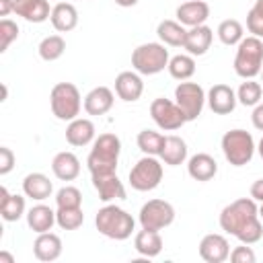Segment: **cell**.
<instances>
[{"label": "cell", "instance_id": "cell-44", "mask_svg": "<svg viewBox=\"0 0 263 263\" xmlns=\"http://www.w3.org/2000/svg\"><path fill=\"white\" fill-rule=\"evenodd\" d=\"M14 10V0H0V16H8Z\"/></svg>", "mask_w": 263, "mask_h": 263}, {"label": "cell", "instance_id": "cell-36", "mask_svg": "<svg viewBox=\"0 0 263 263\" xmlns=\"http://www.w3.org/2000/svg\"><path fill=\"white\" fill-rule=\"evenodd\" d=\"M261 92H263L261 84L255 82L253 78H247V80L238 86L236 99H238V103L245 105V107H255V105H259V101H261Z\"/></svg>", "mask_w": 263, "mask_h": 263}, {"label": "cell", "instance_id": "cell-5", "mask_svg": "<svg viewBox=\"0 0 263 263\" xmlns=\"http://www.w3.org/2000/svg\"><path fill=\"white\" fill-rule=\"evenodd\" d=\"M49 107L51 113L60 121H72L78 117L82 107V97L76 84L72 82H58L49 92Z\"/></svg>", "mask_w": 263, "mask_h": 263}, {"label": "cell", "instance_id": "cell-8", "mask_svg": "<svg viewBox=\"0 0 263 263\" xmlns=\"http://www.w3.org/2000/svg\"><path fill=\"white\" fill-rule=\"evenodd\" d=\"M162 181V164L156 156L144 154L129 171V185L136 191H152Z\"/></svg>", "mask_w": 263, "mask_h": 263}, {"label": "cell", "instance_id": "cell-46", "mask_svg": "<svg viewBox=\"0 0 263 263\" xmlns=\"http://www.w3.org/2000/svg\"><path fill=\"white\" fill-rule=\"evenodd\" d=\"M115 4H119V6H123V8H129V6H136L138 0H115Z\"/></svg>", "mask_w": 263, "mask_h": 263}, {"label": "cell", "instance_id": "cell-43", "mask_svg": "<svg viewBox=\"0 0 263 263\" xmlns=\"http://www.w3.org/2000/svg\"><path fill=\"white\" fill-rule=\"evenodd\" d=\"M251 197L255 201H263V179L253 181V185H251Z\"/></svg>", "mask_w": 263, "mask_h": 263}, {"label": "cell", "instance_id": "cell-39", "mask_svg": "<svg viewBox=\"0 0 263 263\" xmlns=\"http://www.w3.org/2000/svg\"><path fill=\"white\" fill-rule=\"evenodd\" d=\"M18 37V25L10 18H2L0 21V51L4 53L12 41H16Z\"/></svg>", "mask_w": 263, "mask_h": 263}, {"label": "cell", "instance_id": "cell-30", "mask_svg": "<svg viewBox=\"0 0 263 263\" xmlns=\"http://www.w3.org/2000/svg\"><path fill=\"white\" fill-rule=\"evenodd\" d=\"M134 249L142 257H156L162 251V238L158 230H146L142 228L134 238Z\"/></svg>", "mask_w": 263, "mask_h": 263}, {"label": "cell", "instance_id": "cell-42", "mask_svg": "<svg viewBox=\"0 0 263 263\" xmlns=\"http://www.w3.org/2000/svg\"><path fill=\"white\" fill-rule=\"evenodd\" d=\"M251 121H253V127H255V129L263 132V103L255 105V109H253V113H251Z\"/></svg>", "mask_w": 263, "mask_h": 263}, {"label": "cell", "instance_id": "cell-17", "mask_svg": "<svg viewBox=\"0 0 263 263\" xmlns=\"http://www.w3.org/2000/svg\"><path fill=\"white\" fill-rule=\"evenodd\" d=\"M187 173H189V177H191L193 181L205 183V181H212V179L216 177V173H218V162L214 160V156H210V154H205V152H197V154H193V156L189 158V162H187Z\"/></svg>", "mask_w": 263, "mask_h": 263}, {"label": "cell", "instance_id": "cell-6", "mask_svg": "<svg viewBox=\"0 0 263 263\" xmlns=\"http://www.w3.org/2000/svg\"><path fill=\"white\" fill-rule=\"evenodd\" d=\"M222 152L224 158L232 164V166H245L253 160V154L257 150L253 136L247 129H230L222 136Z\"/></svg>", "mask_w": 263, "mask_h": 263}, {"label": "cell", "instance_id": "cell-18", "mask_svg": "<svg viewBox=\"0 0 263 263\" xmlns=\"http://www.w3.org/2000/svg\"><path fill=\"white\" fill-rule=\"evenodd\" d=\"M113 103H115V97L109 86H95L84 97V111L88 115H105L111 111Z\"/></svg>", "mask_w": 263, "mask_h": 263}, {"label": "cell", "instance_id": "cell-12", "mask_svg": "<svg viewBox=\"0 0 263 263\" xmlns=\"http://www.w3.org/2000/svg\"><path fill=\"white\" fill-rule=\"evenodd\" d=\"M199 257L205 263H224L230 257V242L222 234H205L199 242Z\"/></svg>", "mask_w": 263, "mask_h": 263}, {"label": "cell", "instance_id": "cell-34", "mask_svg": "<svg viewBox=\"0 0 263 263\" xmlns=\"http://www.w3.org/2000/svg\"><path fill=\"white\" fill-rule=\"evenodd\" d=\"M218 39L224 43V45H238L245 37V29L240 25V21L236 18H226L218 25Z\"/></svg>", "mask_w": 263, "mask_h": 263}, {"label": "cell", "instance_id": "cell-32", "mask_svg": "<svg viewBox=\"0 0 263 263\" xmlns=\"http://www.w3.org/2000/svg\"><path fill=\"white\" fill-rule=\"evenodd\" d=\"M37 51H39V58H41V60H45V62H55V60H60V58L64 55V51H66V41H64L62 35H47V37L41 39Z\"/></svg>", "mask_w": 263, "mask_h": 263}, {"label": "cell", "instance_id": "cell-11", "mask_svg": "<svg viewBox=\"0 0 263 263\" xmlns=\"http://www.w3.org/2000/svg\"><path fill=\"white\" fill-rule=\"evenodd\" d=\"M150 117L164 132H175L183 123H187V119H185L183 111L179 109V105L175 101H171V99H164V97H158V99H154L150 103Z\"/></svg>", "mask_w": 263, "mask_h": 263}, {"label": "cell", "instance_id": "cell-47", "mask_svg": "<svg viewBox=\"0 0 263 263\" xmlns=\"http://www.w3.org/2000/svg\"><path fill=\"white\" fill-rule=\"evenodd\" d=\"M257 150H259V156H261V160H263V138L259 140V144H257Z\"/></svg>", "mask_w": 263, "mask_h": 263}, {"label": "cell", "instance_id": "cell-40", "mask_svg": "<svg viewBox=\"0 0 263 263\" xmlns=\"http://www.w3.org/2000/svg\"><path fill=\"white\" fill-rule=\"evenodd\" d=\"M255 259H257L255 251L245 242H242V247H234L230 251V261L232 263H255Z\"/></svg>", "mask_w": 263, "mask_h": 263}, {"label": "cell", "instance_id": "cell-31", "mask_svg": "<svg viewBox=\"0 0 263 263\" xmlns=\"http://www.w3.org/2000/svg\"><path fill=\"white\" fill-rule=\"evenodd\" d=\"M168 74L175 78V80H189L193 74H195V60L193 55L189 53H179V55H173L168 60Z\"/></svg>", "mask_w": 263, "mask_h": 263}, {"label": "cell", "instance_id": "cell-4", "mask_svg": "<svg viewBox=\"0 0 263 263\" xmlns=\"http://www.w3.org/2000/svg\"><path fill=\"white\" fill-rule=\"evenodd\" d=\"M263 70V41L261 37L249 35L242 37V41L236 47L234 55V72L240 78H255Z\"/></svg>", "mask_w": 263, "mask_h": 263}, {"label": "cell", "instance_id": "cell-35", "mask_svg": "<svg viewBox=\"0 0 263 263\" xmlns=\"http://www.w3.org/2000/svg\"><path fill=\"white\" fill-rule=\"evenodd\" d=\"M84 222L82 208H58L55 212V224L62 230H76Z\"/></svg>", "mask_w": 263, "mask_h": 263}, {"label": "cell", "instance_id": "cell-28", "mask_svg": "<svg viewBox=\"0 0 263 263\" xmlns=\"http://www.w3.org/2000/svg\"><path fill=\"white\" fill-rule=\"evenodd\" d=\"M156 35L158 39L164 43V45H171V47H183L185 43V37H187V29L179 23V21H160L158 27H156Z\"/></svg>", "mask_w": 263, "mask_h": 263}, {"label": "cell", "instance_id": "cell-41", "mask_svg": "<svg viewBox=\"0 0 263 263\" xmlns=\"http://www.w3.org/2000/svg\"><path fill=\"white\" fill-rule=\"evenodd\" d=\"M14 166V154L10 148L2 146L0 148V175H8Z\"/></svg>", "mask_w": 263, "mask_h": 263}, {"label": "cell", "instance_id": "cell-21", "mask_svg": "<svg viewBox=\"0 0 263 263\" xmlns=\"http://www.w3.org/2000/svg\"><path fill=\"white\" fill-rule=\"evenodd\" d=\"M33 253L39 261H55L62 255V238L53 232H41L33 242Z\"/></svg>", "mask_w": 263, "mask_h": 263}, {"label": "cell", "instance_id": "cell-14", "mask_svg": "<svg viewBox=\"0 0 263 263\" xmlns=\"http://www.w3.org/2000/svg\"><path fill=\"white\" fill-rule=\"evenodd\" d=\"M92 187L99 193L101 201H111V199H125V187L119 181L117 173H99L90 175Z\"/></svg>", "mask_w": 263, "mask_h": 263}, {"label": "cell", "instance_id": "cell-9", "mask_svg": "<svg viewBox=\"0 0 263 263\" xmlns=\"http://www.w3.org/2000/svg\"><path fill=\"white\" fill-rule=\"evenodd\" d=\"M175 103L183 111L187 121H193L201 115L203 105H205V92L197 82H179L175 88Z\"/></svg>", "mask_w": 263, "mask_h": 263}, {"label": "cell", "instance_id": "cell-3", "mask_svg": "<svg viewBox=\"0 0 263 263\" xmlns=\"http://www.w3.org/2000/svg\"><path fill=\"white\" fill-rule=\"evenodd\" d=\"M95 226L103 236L111 240H125L132 236L136 220L132 218V214H127L119 205H105L97 212Z\"/></svg>", "mask_w": 263, "mask_h": 263}, {"label": "cell", "instance_id": "cell-16", "mask_svg": "<svg viewBox=\"0 0 263 263\" xmlns=\"http://www.w3.org/2000/svg\"><path fill=\"white\" fill-rule=\"evenodd\" d=\"M177 21L183 25V27H199V25H205L208 16H210V6L208 2L203 0H189V2H183L179 8H177Z\"/></svg>", "mask_w": 263, "mask_h": 263}, {"label": "cell", "instance_id": "cell-1", "mask_svg": "<svg viewBox=\"0 0 263 263\" xmlns=\"http://www.w3.org/2000/svg\"><path fill=\"white\" fill-rule=\"evenodd\" d=\"M220 228L236 236L245 245H255L263 236V224L259 218V208L253 197H240L228 203L220 212Z\"/></svg>", "mask_w": 263, "mask_h": 263}, {"label": "cell", "instance_id": "cell-38", "mask_svg": "<svg viewBox=\"0 0 263 263\" xmlns=\"http://www.w3.org/2000/svg\"><path fill=\"white\" fill-rule=\"evenodd\" d=\"M247 29L255 37H263V0H257L247 12Z\"/></svg>", "mask_w": 263, "mask_h": 263}, {"label": "cell", "instance_id": "cell-25", "mask_svg": "<svg viewBox=\"0 0 263 263\" xmlns=\"http://www.w3.org/2000/svg\"><path fill=\"white\" fill-rule=\"evenodd\" d=\"M51 25L55 31L60 33H68L72 31L76 25H78V10L74 4L70 2H58L53 8H51V16H49Z\"/></svg>", "mask_w": 263, "mask_h": 263}, {"label": "cell", "instance_id": "cell-23", "mask_svg": "<svg viewBox=\"0 0 263 263\" xmlns=\"http://www.w3.org/2000/svg\"><path fill=\"white\" fill-rule=\"evenodd\" d=\"M14 12L29 23H43L51 16L47 0H14Z\"/></svg>", "mask_w": 263, "mask_h": 263}, {"label": "cell", "instance_id": "cell-24", "mask_svg": "<svg viewBox=\"0 0 263 263\" xmlns=\"http://www.w3.org/2000/svg\"><path fill=\"white\" fill-rule=\"evenodd\" d=\"M53 191V185L49 181L47 175L43 173H29L25 179H23V193L25 197H31L35 201H43L51 195Z\"/></svg>", "mask_w": 263, "mask_h": 263}, {"label": "cell", "instance_id": "cell-20", "mask_svg": "<svg viewBox=\"0 0 263 263\" xmlns=\"http://www.w3.org/2000/svg\"><path fill=\"white\" fill-rule=\"evenodd\" d=\"M95 140V123L84 117H76L66 127V142L70 146H88Z\"/></svg>", "mask_w": 263, "mask_h": 263}, {"label": "cell", "instance_id": "cell-29", "mask_svg": "<svg viewBox=\"0 0 263 263\" xmlns=\"http://www.w3.org/2000/svg\"><path fill=\"white\" fill-rule=\"evenodd\" d=\"M160 160L168 166H179L187 160V144L183 138L179 136H166L162 152H160Z\"/></svg>", "mask_w": 263, "mask_h": 263}, {"label": "cell", "instance_id": "cell-37", "mask_svg": "<svg viewBox=\"0 0 263 263\" xmlns=\"http://www.w3.org/2000/svg\"><path fill=\"white\" fill-rule=\"evenodd\" d=\"M55 205L58 208H80L82 205V193L78 187L66 185L55 193Z\"/></svg>", "mask_w": 263, "mask_h": 263}, {"label": "cell", "instance_id": "cell-45", "mask_svg": "<svg viewBox=\"0 0 263 263\" xmlns=\"http://www.w3.org/2000/svg\"><path fill=\"white\" fill-rule=\"evenodd\" d=\"M0 263H14V257H12L10 253L2 251V253H0Z\"/></svg>", "mask_w": 263, "mask_h": 263}, {"label": "cell", "instance_id": "cell-10", "mask_svg": "<svg viewBox=\"0 0 263 263\" xmlns=\"http://www.w3.org/2000/svg\"><path fill=\"white\" fill-rule=\"evenodd\" d=\"M138 220L146 230H162L175 222V208L164 199H150L140 208Z\"/></svg>", "mask_w": 263, "mask_h": 263}, {"label": "cell", "instance_id": "cell-19", "mask_svg": "<svg viewBox=\"0 0 263 263\" xmlns=\"http://www.w3.org/2000/svg\"><path fill=\"white\" fill-rule=\"evenodd\" d=\"M212 39H214V31H212L208 25L191 27V29L187 31L183 49H187L189 55H203V53L210 49Z\"/></svg>", "mask_w": 263, "mask_h": 263}, {"label": "cell", "instance_id": "cell-13", "mask_svg": "<svg viewBox=\"0 0 263 263\" xmlns=\"http://www.w3.org/2000/svg\"><path fill=\"white\" fill-rule=\"evenodd\" d=\"M205 101L210 105V109L216 113V115H228L234 111L238 99H236V92L228 86V84H214L208 95H205Z\"/></svg>", "mask_w": 263, "mask_h": 263}, {"label": "cell", "instance_id": "cell-26", "mask_svg": "<svg viewBox=\"0 0 263 263\" xmlns=\"http://www.w3.org/2000/svg\"><path fill=\"white\" fill-rule=\"evenodd\" d=\"M27 224L37 234L49 232L53 228V224H55V212L45 203H37L27 212Z\"/></svg>", "mask_w": 263, "mask_h": 263}, {"label": "cell", "instance_id": "cell-15", "mask_svg": "<svg viewBox=\"0 0 263 263\" xmlns=\"http://www.w3.org/2000/svg\"><path fill=\"white\" fill-rule=\"evenodd\" d=\"M144 92V82L140 78L138 72H132V70H125V72H119L117 78H115V95L125 101V103H134L142 97Z\"/></svg>", "mask_w": 263, "mask_h": 263}, {"label": "cell", "instance_id": "cell-27", "mask_svg": "<svg viewBox=\"0 0 263 263\" xmlns=\"http://www.w3.org/2000/svg\"><path fill=\"white\" fill-rule=\"evenodd\" d=\"M0 214L6 222H16L25 214V197L18 193H8V189L0 187Z\"/></svg>", "mask_w": 263, "mask_h": 263}, {"label": "cell", "instance_id": "cell-2", "mask_svg": "<svg viewBox=\"0 0 263 263\" xmlns=\"http://www.w3.org/2000/svg\"><path fill=\"white\" fill-rule=\"evenodd\" d=\"M119 152H121V140L115 134H101L99 138H95L90 154L86 158L90 175L115 173L119 162Z\"/></svg>", "mask_w": 263, "mask_h": 263}, {"label": "cell", "instance_id": "cell-49", "mask_svg": "<svg viewBox=\"0 0 263 263\" xmlns=\"http://www.w3.org/2000/svg\"><path fill=\"white\" fill-rule=\"evenodd\" d=\"M261 72H263V70H261Z\"/></svg>", "mask_w": 263, "mask_h": 263}, {"label": "cell", "instance_id": "cell-48", "mask_svg": "<svg viewBox=\"0 0 263 263\" xmlns=\"http://www.w3.org/2000/svg\"><path fill=\"white\" fill-rule=\"evenodd\" d=\"M259 218H261V222H263V201H261V205H259Z\"/></svg>", "mask_w": 263, "mask_h": 263}, {"label": "cell", "instance_id": "cell-33", "mask_svg": "<svg viewBox=\"0 0 263 263\" xmlns=\"http://www.w3.org/2000/svg\"><path fill=\"white\" fill-rule=\"evenodd\" d=\"M164 140H166V136H162V134H158L154 129H142L138 134V140L136 142H138V148L144 154H148V156H160L162 146H164Z\"/></svg>", "mask_w": 263, "mask_h": 263}, {"label": "cell", "instance_id": "cell-7", "mask_svg": "<svg viewBox=\"0 0 263 263\" xmlns=\"http://www.w3.org/2000/svg\"><path fill=\"white\" fill-rule=\"evenodd\" d=\"M168 49L164 43H142L132 53V66L138 74L154 76L168 66Z\"/></svg>", "mask_w": 263, "mask_h": 263}, {"label": "cell", "instance_id": "cell-22", "mask_svg": "<svg viewBox=\"0 0 263 263\" xmlns=\"http://www.w3.org/2000/svg\"><path fill=\"white\" fill-rule=\"evenodd\" d=\"M51 171L60 181H74L80 175V160L74 152H58L51 160Z\"/></svg>", "mask_w": 263, "mask_h": 263}]
</instances>
